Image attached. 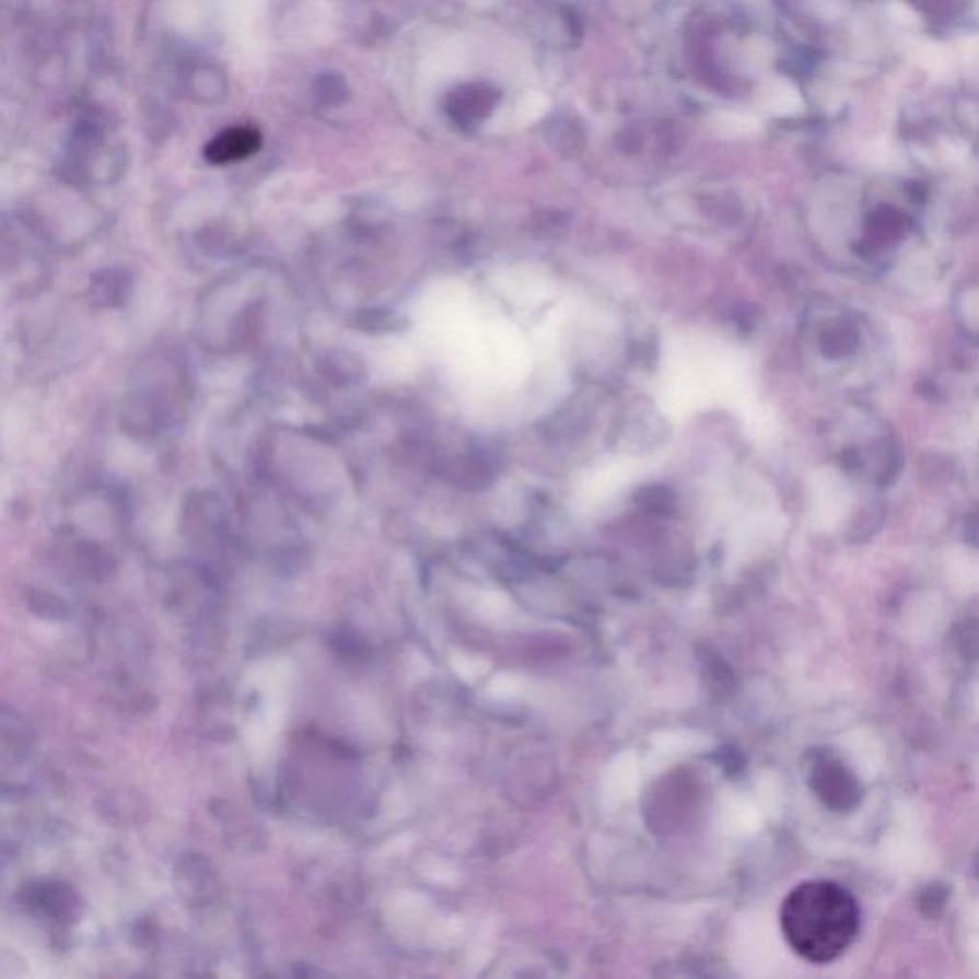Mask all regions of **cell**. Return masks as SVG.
Segmentation results:
<instances>
[{
	"mask_svg": "<svg viewBox=\"0 0 979 979\" xmlns=\"http://www.w3.org/2000/svg\"><path fill=\"white\" fill-rule=\"evenodd\" d=\"M263 145V135L255 127H230L219 132L203 150L206 160L211 165H229L237 161L249 160Z\"/></svg>",
	"mask_w": 979,
	"mask_h": 979,
	"instance_id": "7a4b0ae2",
	"label": "cell"
},
{
	"mask_svg": "<svg viewBox=\"0 0 979 979\" xmlns=\"http://www.w3.org/2000/svg\"><path fill=\"white\" fill-rule=\"evenodd\" d=\"M316 96H318L322 104L334 106V104H339L347 96V86H345L339 75H319Z\"/></svg>",
	"mask_w": 979,
	"mask_h": 979,
	"instance_id": "3957f363",
	"label": "cell"
},
{
	"mask_svg": "<svg viewBox=\"0 0 979 979\" xmlns=\"http://www.w3.org/2000/svg\"><path fill=\"white\" fill-rule=\"evenodd\" d=\"M779 920L782 935L797 957L828 965L858 937L859 905L836 882L809 881L784 897Z\"/></svg>",
	"mask_w": 979,
	"mask_h": 979,
	"instance_id": "6da1fadb",
	"label": "cell"
}]
</instances>
